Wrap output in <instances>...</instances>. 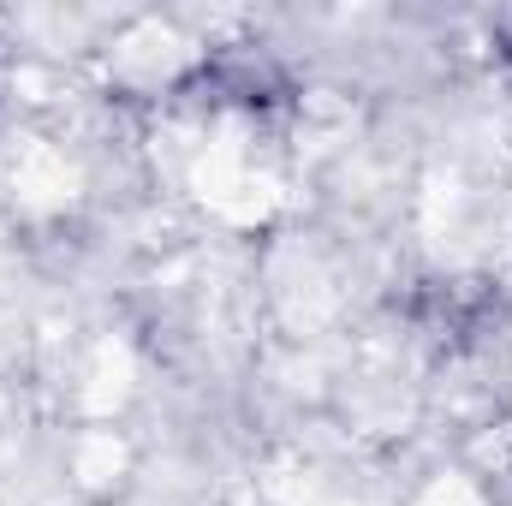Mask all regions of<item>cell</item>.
Returning a JSON list of instances; mask_svg holds the SVG:
<instances>
[{"label": "cell", "instance_id": "1", "mask_svg": "<svg viewBox=\"0 0 512 506\" xmlns=\"http://www.w3.org/2000/svg\"><path fill=\"white\" fill-rule=\"evenodd\" d=\"M399 310L447 358H465V352L495 346L512 322V298L495 280H417Z\"/></svg>", "mask_w": 512, "mask_h": 506}, {"label": "cell", "instance_id": "2", "mask_svg": "<svg viewBox=\"0 0 512 506\" xmlns=\"http://www.w3.org/2000/svg\"><path fill=\"white\" fill-rule=\"evenodd\" d=\"M179 102H203V108H245V114H274L292 102V72L262 48V42H227L215 54H203L179 84Z\"/></svg>", "mask_w": 512, "mask_h": 506}, {"label": "cell", "instance_id": "3", "mask_svg": "<svg viewBox=\"0 0 512 506\" xmlns=\"http://www.w3.org/2000/svg\"><path fill=\"white\" fill-rule=\"evenodd\" d=\"M489 42H495V54L512 66V6H507V12H495V24H489Z\"/></svg>", "mask_w": 512, "mask_h": 506}]
</instances>
